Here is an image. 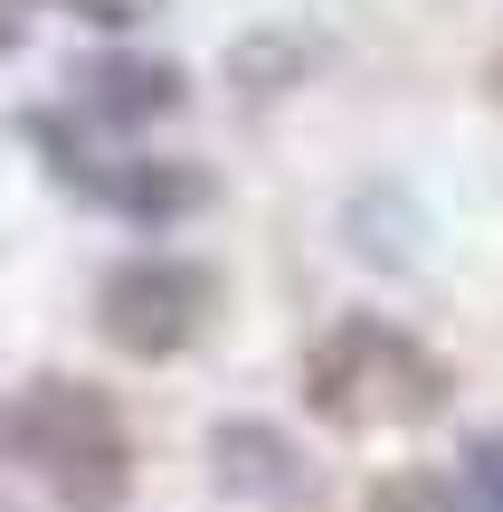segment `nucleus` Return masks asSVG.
I'll list each match as a JSON object with an SVG mask.
<instances>
[{"instance_id":"obj_5","label":"nucleus","mask_w":503,"mask_h":512,"mask_svg":"<svg viewBox=\"0 0 503 512\" xmlns=\"http://www.w3.org/2000/svg\"><path fill=\"white\" fill-rule=\"evenodd\" d=\"M67 86H76V114H86L95 133H143V124H171V114L190 105V67L143 57V48H95V57H76Z\"/></svg>"},{"instance_id":"obj_12","label":"nucleus","mask_w":503,"mask_h":512,"mask_svg":"<svg viewBox=\"0 0 503 512\" xmlns=\"http://www.w3.org/2000/svg\"><path fill=\"white\" fill-rule=\"evenodd\" d=\"M485 95H494V105H503V48H494V67H485Z\"/></svg>"},{"instance_id":"obj_9","label":"nucleus","mask_w":503,"mask_h":512,"mask_svg":"<svg viewBox=\"0 0 503 512\" xmlns=\"http://www.w3.org/2000/svg\"><path fill=\"white\" fill-rule=\"evenodd\" d=\"M466 503L503 512V427H475L466 437Z\"/></svg>"},{"instance_id":"obj_4","label":"nucleus","mask_w":503,"mask_h":512,"mask_svg":"<svg viewBox=\"0 0 503 512\" xmlns=\"http://www.w3.org/2000/svg\"><path fill=\"white\" fill-rule=\"evenodd\" d=\"M219 313V275L190 256H124L95 275V332L124 361H181Z\"/></svg>"},{"instance_id":"obj_10","label":"nucleus","mask_w":503,"mask_h":512,"mask_svg":"<svg viewBox=\"0 0 503 512\" xmlns=\"http://www.w3.org/2000/svg\"><path fill=\"white\" fill-rule=\"evenodd\" d=\"M57 10H76L86 29H143V19L162 10V0H57Z\"/></svg>"},{"instance_id":"obj_1","label":"nucleus","mask_w":503,"mask_h":512,"mask_svg":"<svg viewBox=\"0 0 503 512\" xmlns=\"http://www.w3.org/2000/svg\"><path fill=\"white\" fill-rule=\"evenodd\" d=\"M304 418L333 437H380V427H428L447 418L456 370L447 351H428L418 332L380 323V313H342L333 332H314L304 351Z\"/></svg>"},{"instance_id":"obj_7","label":"nucleus","mask_w":503,"mask_h":512,"mask_svg":"<svg viewBox=\"0 0 503 512\" xmlns=\"http://www.w3.org/2000/svg\"><path fill=\"white\" fill-rule=\"evenodd\" d=\"M361 512H475L466 503V475H437V465H399V475H380Z\"/></svg>"},{"instance_id":"obj_3","label":"nucleus","mask_w":503,"mask_h":512,"mask_svg":"<svg viewBox=\"0 0 503 512\" xmlns=\"http://www.w3.org/2000/svg\"><path fill=\"white\" fill-rule=\"evenodd\" d=\"M19 133H29L38 171H48L57 190H76L86 209H114V219H133V228L200 219V209L219 200V181H209L200 162H171V152H124V133H95L86 114L29 105V114H19Z\"/></svg>"},{"instance_id":"obj_6","label":"nucleus","mask_w":503,"mask_h":512,"mask_svg":"<svg viewBox=\"0 0 503 512\" xmlns=\"http://www.w3.org/2000/svg\"><path fill=\"white\" fill-rule=\"evenodd\" d=\"M209 475H219L228 503H257V512H304V503H314L304 446L276 437L266 418H219V427H209Z\"/></svg>"},{"instance_id":"obj_8","label":"nucleus","mask_w":503,"mask_h":512,"mask_svg":"<svg viewBox=\"0 0 503 512\" xmlns=\"http://www.w3.org/2000/svg\"><path fill=\"white\" fill-rule=\"evenodd\" d=\"M295 67H304L295 38H247V48L228 57V76H238L247 95H285V76H295Z\"/></svg>"},{"instance_id":"obj_2","label":"nucleus","mask_w":503,"mask_h":512,"mask_svg":"<svg viewBox=\"0 0 503 512\" xmlns=\"http://www.w3.org/2000/svg\"><path fill=\"white\" fill-rule=\"evenodd\" d=\"M0 446L48 484L57 512H124L133 503V427H124V408L95 380H76V370L19 380L10 408H0Z\"/></svg>"},{"instance_id":"obj_11","label":"nucleus","mask_w":503,"mask_h":512,"mask_svg":"<svg viewBox=\"0 0 503 512\" xmlns=\"http://www.w3.org/2000/svg\"><path fill=\"white\" fill-rule=\"evenodd\" d=\"M19 38H29V10H19V0H0V57H10Z\"/></svg>"}]
</instances>
